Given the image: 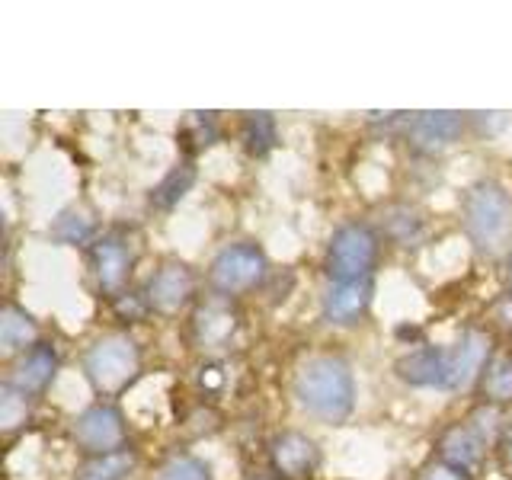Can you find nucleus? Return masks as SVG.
Returning a JSON list of instances; mask_svg holds the SVG:
<instances>
[{
    "label": "nucleus",
    "instance_id": "17",
    "mask_svg": "<svg viewBox=\"0 0 512 480\" xmlns=\"http://www.w3.org/2000/svg\"><path fill=\"white\" fill-rule=\"evenodd\" d=\"M36 343H39V320L23 304L7 301L4 311H0V349L7 356H23Z\"/></svg>",
    "mask_w": 512,
    "mask_h": 480
},
{
    "label": "nucleus",
    "instance_id": "20",
    "mask_svg": "<svg viewBox=\"0 0 512 480\" xmlns=\"http://www.w3.org/2000/svg\"><path fill=\"white\" fill-rule=\"evenodd\" d=\"M240 141L250 157H266L279 141V125L272 112H244L240 119Z\"/></svg>",
    "mask_w": 512,
    "mask_h": 480
},
{
    "label": "nucleus",
    "instance_id": "13",
    "mask_svg": "<svg viewBox=\"0 0 512 480\" xmlns=\"http://www.w3.org/2000/svg\"><path fill=\"white\" fill-rule=\"evenodd\" d=\"M375 298V279L362 282H327L320 295V314L333 327H356L365 320Z\"/></svg>",
    "mask_w": 512,
    "mask_h": 480
},
{
    "label": "nucleus",
    "instance_id": "21",
    "mask_svg": "<svg viewBox=\"0 0 512 480\" xmlns=\"http://www.w3.org/2000/svg\"><path fill=\"white\" fill-rule=\"evenodd\" d=\"M192 183H196V167L189 164V160H183V164H176L164 173V180H160L154 189L148 202L154 208H160V212H170L173 205H180L186 199V192L192 189Z\"/></svg>",
    "mask_w": 512,
    "mask_h": 480
},
{
    "label": "nucleus",
    "instance_id": "22",
    "mask_svg": "<svg viewBox=\"0 0 512 480\" xmlns=\"http://www.w3.org/2000/svg\"><path fill=\"white\" fill-rule=\"evenodd\" d=\"M135 468H138V452L135 448H125V452L116 455L87 458L74 471V480H128Z\"/></svg>",
    "mask_w": 512,
    "mask_h": 480
},
{
    "label": "nucleus",
    "instance_id": "14",
    "mask_svg": "<svg viewBox=\"0 0 512 480\" xmlns=\"http://www.w3.org/2000/svg\"><path fill=\"white\" fill-rule=\"evenodd\" d=\"M375 231L381 234L384 244H391L397 250H416L426 240V215L420 212V205L413 202H388L378 208Z\"/></svg>",
    "mask_w": 512,
    "mask_h": 480
},
{
    "label": "nucleus",
    "instance_id": "2",
    "mask_svg": "<svg viewBox=\"0 0 512 480\" xmlns=\"http://www.w3.org/2000/svg\"><path fill=\"white\" fill-rule=\"evenodd\" d=\"M298 407L327 426H343L356 410V375L343 356H311L292 378Z\"/></svg>",
    "mask_w": 512,
    "mask_h": 480
},
{
    "label": "nucleus",
    "instance_id": "6",
    "mask_svg": "<svg viewBox=\"0 0 512 480\" xmlns=\"http://www.w3.org/2000/svg\"><path fill=\"white\" fill-rule=\"evenodd\" d=\"M205 279L208 288L221 298H244L269 279V256L253 240H234L215 253Z\"/></svg>",
    "mask_w": 512,
    "mask_h": 480
},
{
    "label": "nucleus",
    "instance_id": "4",
    "mask_svg": "<svg viewBox=\"0 0 512 480\" xmlns=\"http://www.w3.org/2000/svg\"><path fill=\"white\" fill-rule=\"evenodd\" d=\"M80 372L100 400L122 397L144 372V352L128 333H106L84 349Z\"/></svg>",
    "mask_w": 512,
    "mask_h": 480
},
{
    "label": "nucleus",
    "instance_id": "16",
    "mask_svg": "<svg viewBox=\"0 0 512 480\" xmlns=\"http://www.w3.org/2000/svg\"><path fill=\"white\" fill-rule=\"evenodd\" d=\"M61 368V356H58V346L48 343V340H39L32 349H26L20 359H16V365L10 368V378L16 388H23L26 394L39 397L45 394L48 388H52V381L58 375Z\"/></svg>",
    "mask_w": 512,
    "mask_h": 480
},
{
    "label": "nucleus",
    "instance_id": "23",
    "mask_svg": "<svg viewBox=\"0 0 512 480\" xmlns=\"http://www.w3.org/2000/svg\"><path fill=\"white\" fill-rule=\"evenodd\" d=\"M32 407H36V397L26 394L23 388H16L13 381L0 384V429L4 436H13L32 420Z\"/></svg>",
    "mask_w": 512,
    "mask_h": 480
},
{
    "label": "nucleus",
    "instance_id": "9",
    "mask_svg": "<svg viewBox=\"0 0 512 480\" xmlns=\"http://www.w3.org/2000/svg\"><path fill=\"white\" fill-rule=\"evenodd\" d=\"M87 260H90L93 285L103 298L116 301L119 295L128 292V279H132L135 269V244L128 240V234L122 231L100 234L90 244Z\"/></svg>",
    "mask_w": 512,
    "mask_h": 480
},
{
    "label": "nucleus",
    "instance_id": "12",
    "mask_svg": "<svg viewBox=\"0 0 512 480\" xmlns=\"http://www.w3.org/2000/svg\"><path fill=\"white\" fill-rule=\"evenodd\" d=\"M269 471L279 480H311L320 471V448L301 429H282L269 439Z\"/></svg>",
    "mask_w": 512,
    "mask_h": 480
},
{
    "label": "nucleus",
    "instance_id": "29",
    "mask_svg": "<svg viewBox=\"0 0 512 480\" xmlns=\"http://www.w3.org/2000/svg\"><path fill=\"white\" fill-rule=\"evenodd\" d=\"M250 480H279V477H276V474H272V471H269V474H263V477H250Z\"/></svg>",
    "mask_w": 512,
    "mask_h": 480
},
{
    "label": "nucleus",
    "instance_id": "11",
    "mask_svg": "<svg viewBox=\"0 0 512 480\" xmlns=\"http://www.w3.org/2000/svg\"><path fill=\"white\" fill-rule=\"evenodd\" d=\"M240 333V311L231 298L212 295L196 304L189 320V336L202 352H224Z\"/></svg>",
    "mask_w": 512,
    "mask_h": 480
},
{
    "label": "nucleus",
    "instance_id": "10",
    "mask_svg": "<svg viewBox=\"0 0 512 480\" xmlns=\"http://www.w3.org/2000/svg\"><path fill=\"white\" fill-rule=\"evenodd\" d=\"M464 128H468V112H452V109H429V112H413L407 119L404 138L413 154L420 157H439L442 151L461 141Z\"/></svg>",
    "mask_w": 512,
    "mask_h": 480
},
{
    "label": "nucleus",
    "instance_id": "8",
    "mask_svg": "<svg viewBox=\"0 0 512 480\" xmlns=\"http://www.w3.org/2000/svg\"><path fill=\"white\" fill-rule=\"evenodd\" d=\"M71 436L87 458H103L132 448L128 445V423L122 410L116 404H106V400H96L84 413H77Z\"/></svg>",
    "mask_w": 512,
    "mask_h": 480
},
{
    "label": "nucleus",
    "instance_id": "18",
    "mask_svg": "<svg viewBox=\"0 0 512 480\" xmlns=\"http://www.w3.org/2000/svg\"><path fill=\"white\" fill-rule=\"evenodd\" d=\"M48 237L61 247H87L100 237V221L87 205H68L48 228Z\"/></svg>",
    "mask_w": 512,
    "mask_h": 480
},
{
    "label": "nucleus",
    "instance_id": "25",
    "mask_svg": "<svg viewBox=\"0 0 512 480\" xmlns=\"http://www.w3.org/2000/svg\"><path fill=\"white\" fill-rule=\"evenodd\" d=\"M154 480H215V474H212V464L205 458L189 455V452H176L160 464Z\"/></svg>",
    "mask_w": 512,
    "mask_h": 480
},
{
    "label": "nucleus",
    "instance_id": "24",
    "mask_svg": "<svg viewBox=\"0 0 512 480\" xmlns=\"http://www.w3.org/2000/svg\"><path fill=\"white\" fill-rule=\"evenodd\" d=\"M176 141H180V148L192 157L205 148H212L218 141V119L215 112H189L183 119L180 132H176Z\"/></svg>",
    "mask_w": 512,
    "mask_h": 480
},
{
    "label": "nucleus",
    "instance_id": "1",
    "mask_svg": "<svg viewBox=\"0 0 512 480\" xmlns=\"http://www.w3.org/2000/svg\"><path fill=\"white\" fill-rule=\"evenodd\" d=\"M487 330L468 327L452 346H420L394 362L397 378L410 388L426 391H461L480 378L493 356Z\"/></svg>",
    "mask_w": 512,
    "mask_h": 480
},
{
    "label": "nucleus",
    "instance_id": "19",
    "mask_svg": "<svg viewBox=\"0 0 512 480\" xmlns=\"http://www.w3.org/2000/svg\"><path fill=\"white\" fill-rule=\"evenodd\" d=\"M477 394L484 407L509 410L512 407V352H496L477 378Z\"/></svg>",
    "mask_w": 512,
    "mask_h": 480
},
{
    "label": "nucleus",
    "instance_id": "28",
    "mask_svg": "<svg viewBox=\"0 0 512 480\" xmlns=\"http://www.w3.org/2000/svg\"><path fill=\"white\" fill-rule=\"evenodd\" d=\"M503 282H506V295L512 298V253L503 260Z\"/></svg>",
    "mask_w": 512,
    "mask_h": 480
},
{
    "label": "nucleus",
    "instance_id": "5",
    "mask_svg": "<svg viewBox=\"0 0 512 480\" xmlns=\"http://www.w3.org/2000/svg\"><path fill=\"white\" fill-rule=\"evenodd\" d=\"M381 234L368 221H343L327 240L324 269L330 282H362L375 279L381 263Z\"/></svg>",
    "mask_w": 512,
    "mask_h": 480
},
{
    "label": "nucleus",
    "instance_id": "26",
    "mask_svg": "<svg viewBox=\"0 0 512 480\" xmlns=\"http://www.w3.org/2000/svg\"><path fill=\"white\" fill-rule=\"evenodd\" d=\"M420 480H474V477L468 471H458V468H452V464L432 458L426 468L420 471Z\"/></svg>",
    "mask_w": 512,
    "mask_h": 480
},
{
    "label": "nucleus",
    "instance_id": "3",
    "mask_svg": "<svg viewBox=\"0 0 512 480\" xmlns=\"http://www.w3.org/2000/svg\"><path fill=\"white\" fill-rule=\"evenodd\" d=\"M461 228L480 260H506L512 253V192L480 176L461 192Z\"/></svg>",
    "mask_w": 512,
    "mask_h": 480
},
{
    "label": "nucleus",
    "instance_id": "15",
    "mask_svg": "<svg viewBox=\"0 0 512 480\" xmlns=\"http://www.w3.org/2000/svg\"><path fill=\"white\" fill-rule=\"evenodd\" d=\"M490 442L480 436V432L471 426V420H458V423H448L439 439H436V458L452 464L458 471H468L474 474L480 464H484Z\"/></svg>",
    "mask_w": 512,
    "mask_h": 480
},
{
    "label": "nucleus",
    "instance_id": "27",
    "mask_svg": "<svg viewBox=\"0 0 512 480\" xmlns=\"http://www.w3.org/2000/svg\"><path fill=\"white\" fill-rule=\"evenodd\" d=\"M496 448H500V461H503V468H506V471H509V477H512V432H506L503 442L496 445Z\"/></svg>",
    "mask_w": 512,
    "mask_h": 480
},
{
    "label": "nucleus",
    "instance_id": "7",
    "mask_svg": "<svg viewBox=\"0 0 512 480\" xmlns=\"http://www.w3.org/2000/svg\"><path fill=\"white\" fill-rule=\"evenodd\" d=\"M196 292H199L196 269H192L186 260H176V256L160 260L141 288L148 311L160 314V317H176L180 311H186L189 304L196 301Z\"/></svg>",
    "mask_w": 512,
    "mask_h": 480
}]
</instances>
